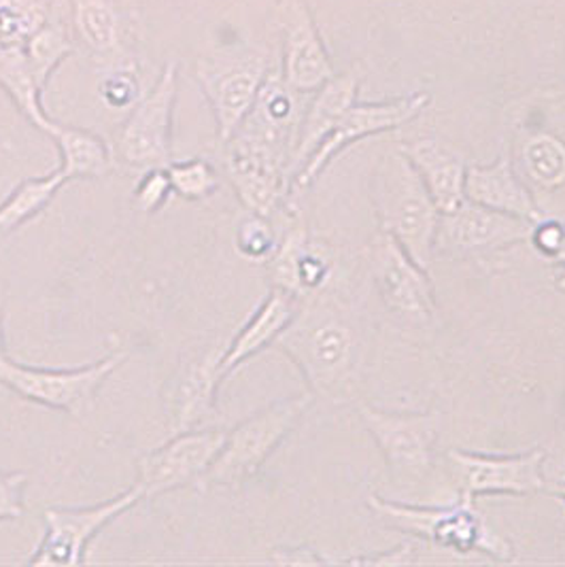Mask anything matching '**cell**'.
Returning <instances> with one entry per match:
<instances>
[{"instance_id": "9a60e30c", "label": "cell", "mask_w": 565, "mask_h": 567, "mask_svg": "<svg viewBox=\"0 0 565 567\" xmlns=\"http://www.w3.org/2000/svg\"><path fill=\"white\" fill-rule=\"evenodd\" d=\"M224 342H206L185 353L168 383L166 413L171 436L206 427L217 414V393L224 383Z\"/></svg>"}, {"instance_id": "8d00e7d4", "label": "cell", "mask_w": 565, "mask_h": 567, "mask_svg": "<svg viewBox=\"0 0 565 567\" xmlns=\"http://www.w3.org/2000/svg\"><path fill=\"white\" fill-rule=\"evenodd\" d=\"M548 493H553V495H559L562 499H565V485H557V487H551Z\"/></svg>"}, {"instance_id": "d6a6232c", "label": "cell", "mask_w": 565, "mask_h": 567, "mask_svg": "<svg viewBox=\"0 0 565 567\" xmlns=\"http://www.w3.org/2000/svg\"><path fill=\"white\" fill-rule=\"evenodd\" d=\"M564 240V221L548 219V217H542L540 221H536V224H534V228H532V236H530V243L538 249L540 254H542L544 258L551 259L553 264L557 261L559 254H562Z\"/></svg>"}, {"instance_id": "d6986e66", "label": "cell", "mask_w": 565, "mask_h": 567, "mask_svg": "<svg viewBox=\"0 0 565 567\" xmlns=\"http://www.w3.org/2000/svg\"><path fill=\"white\" fill-rule=\"evenodd\" d=\"M465 198L530 221L544 217L532 189L516 175L508 157H500L489 166H470L465 171Z\"/></svg>"}, {"instance_id": "3957f363", "label": "cell", "mask_w": 565, "mask_h": 567, "mask_svg": "<svg viewBox=\"0 0 565 567\" xmlns=\"http://www.w3.org/2000/svg\"><path fill=\"white\" fill-rule=\"evenodd\" d=\"M312 393L287 398L247 416L226 434L224 449L198 483L201 491L240 489L275 455L312 406Z\"/></svg>"}, {"instance_id": "cb8c5ba5", "label": "cell", "mask_w": 565, "mask_h": 567, "mask_svg": "<svg viewBox=\"0 0 565 567\" xmlns=\"http://www.w3.org/2000/svg\"><path fill=\"white\" fill-rule=\"evenodd\" d=\"M69 181L55 168L50 175L22 181L0 205V238L20 230L24 224L39 217L45 208L50 207L55 194Z\"/></svg>"}, {"instance_id": "e575fe53", "label": "cell", "mask_w": 565, "mask_h": 567, "mask_svg": "<svg viewBox=\"0 0 565 567\" xmlns=\"http://www.w3.org/2000/svg\"><path fill=\"white\" fill-rule=\"evenodd\" d=\"M414 561V548L409 542L387 550L383 555H370V557H358V559H347V564H358V566H407Z\"/></svg>"}, {"instance_id": "52a82bcc", "label": "cell", "mask_w": 565, "mask_h": 567, "mask_svg": "<svg viewBox=\"0 0 565 567\" xmlns=\"http://www.w3.org/2000/svg\"><path fill=\"white\" fill-rule=\"evenodd\" d=\"M268 73V55L254 50L208 53L196 60V81L210 106L219 143L245 122Z\"/></svg>"}, {"instance_id": "7a4b0ae2", "label": "cell", "mask_w": 565, "mask_h": 567, "mask_svg": "<svg viewBox=\"0 0 565 567\" xmlns=\"http://www.w3.org/2000/svg\"><path fill=\"white\" fill-rule=\"evenodd\" d=\"M370 196L381 233L393 236L419 266L430 268L440 210L407 155L398 152L381 162Z\"/></svg>"}, {"instance_id": "277c9868", "label": "cell", "mask_w": 565, "mask_h": 567, "mask_svg": "<svg viewBox=\"0 0 565 567\" xmlns=\"http://www.w3.org/2000/svg\"><path fill=\"white\" fill-rule=\"evenodd\" d=\"M368 508L389 527L455 553H485L497 561H513L514 546L489 527L476 504L458 502L444 508L411 506L379 495L368 497Z\"/></svg>"}, {"instance_id": "ffe728a7", "label": "cell", "mask_w": 565, "mask_h": 567, "mask_svg": "<svg viewBox=\"0 0 565 567\" xmlns=\"http://www.w3.org/2000/svg\"><path fill=\"white\" fill-rule=\"evenodd\" d=\"M400 152L414 166L428 187L440 215L451 213L465 200V164L434 138H417L404 143Z\"/></svg>"}, {"instance_id": "d590c367", "label": "cell", "mask_w": 565, "mask_h": 567, "mask_svg": "<svg viewBox=\"0 0 565 567\" xmlns=\"http://www.w3.org/2000/svg\"><path fill=\"white\" fill-rule=\"evenodd\" d=\"M4 296H2V291H0V358L7 353L4 351Z\"/></svg>"}, {"instance_id": "2e32d148", "label": "cell", "mask_w": 565, "mask_h": 567, "mask_svg": "<svg viewBox=\"0 0 565 567\" xmlns=\"http://www.w3.org/2000/svg\"><path fill=\"white\" fill-rule=\"evenodd\" d=\"M277 22L282 32L281 78L300 94L317 92L336 71L309 0H277Z\"/></svg>"}, {"instance_id": "603a6c76", "label": "cell", "mask_w": 565, "mask_h": 567, "mask_svg": "<svg viewBox=\"0 0 565 567\" xmlns=\"http://www.w3.org/2000/svg\"><path fill=\"white\" fill-rule=\"evenodd\" d=\"M0 87L24 115L28 124L41 130L43 134L50 130L53 120L43 106V90L30 73L27 50L0 52Z\"/></svg>"}, {"instance_id": "ba28073f", "label": "cell", "mask_w": 565, "mask_h": 567, "mask_svg": "<svg viewBox=\"0 0 565 567\" xmlns=\"http://www.w3.org/2000/svg\"><path fill=\"white\" fill-rule=\"evenodd\" d=\"M361 423L381 449L391 478L400 485H419L434 465L440 414L387 413L374 406H360Z\"/></svg>"}, {"instance_id": "7402d4cb", "label": "cell", "mask_w": 565, "mask_h": 567, "mask_svg": "<svg viewBox=\"0 0 565 567\" xmlns=\"http://www.w3.org/2000/svg\"><path fill=\"white\" fill-rule=\"evenodd\" d=\"M71 20L81 43L104 62L126 60L122 52V20L113 0H69Z\"/></svg>"}, {"instance_id": "8fae6325", "label": "cell", "mask_w": 565, "mask_h": 567, "mask_svg": "<svg viewBox=\"0 0 565 567\" xmlns=\"http://www.w3.org/2000/svg\"><path fill=\"white\" fill-rule=\"evenodd\" d=\"M430 103H432L430 94L414 92L409 96H400L383 103L351 104L349 111L336 124V128L328 134V138L319 145V150L310 155L309 162L291 179L294 198H300L342 150L351 147L353 143L363 141L368 136L407 126L409 122L417 120Z\"/></svg>"}, {"instance_id": "9c48e42d", "label": "cell", "mask_w": 565, "mask_h": 567, "mask_svg": "<svg viewBox=\"0 0 565 567\" xmlns=\"http://www.w3.org/2000/svg\"><path fill=\"white\" fill-rule=\"evenodd\" d=\"M228 430L206 425L198 430L173 434L168 442L145 453L138 460L136 487L143 493V502L157 499L160 495L198 487L208 467L224 449Z\"/></svg>"}, {"instance_id": "5b68a950", "label": "cell", "mask_w": 565, "mask_h": 567, "mask_svg": "<svg viewBox=\"0 0 565 567\" xmlns=\"http://www.w3.org/2000/svg\"><path fill=\"white\" fill-rule=\"evenodd\" d=\"M129 358V349H115L85 368L52 370L20 363L4 353L0 358V385L32 404L71 416H85L94 409L96 391Z\"/></svg>"}, {"instance_id": "4316f807", "label": "cell", "mask_w": 565, "mask_h": 567, "mask_svg": "<svg viewBox=\"0 0 565 567\" xmlns=\"http://www.w3.org/2000/svg\"><path fill=\"white\" fill-rule=\"evenodd\" d=\"M52 0H0V52L27 50L28 39L50 22Z\"/></svg>"}, {"instance_id": "8992f818", "label": "cell", "mask_w": 565, "mask_h": 567, "mask_svg": "<svg viewBox=\"0 0 565 567\" xmlns=\"http://www.w3.org/2000/svg\"><path fill=\"white\" fill-rule=\"evenodd\" d=\"M179 92V64H164L154 85L132 106L115 138V159L134 171L166 168L173 162V120Z\"/></svg>"}, {"instance_id": "4dcf8cb0", "label": "cell", "mask_w": 565, "mask_h": 567, "mask_svg": "<svg viewBox=\"0 0 565 567\" xmlns=\"http://www.w3.org/2000/svg\"><path fill=\"white\" fill-rule=\"evenodd\" d=\"M175 196L171 177L166 168H150L143 171V177L134 187V207L145 215H154L157 210L168 205V200Z\"/></svg>"}, {"instance_id": "484cf974", "label": "cell", "mask_w": 565, "mask_h": 567, "mask_svg": "<svg viewBox=\"0 0 565 567\" xmlns=\"http://www.w3.org/2000/svg\"><path fill=\"white\" fill-rule=\"evenodd\" d=\"M75 53V43L60 22H48L39 28L27 43V60L37 85L48 90L58 66Z\"/></svg>"}, {"instance_id": "ac0fdd59", "label": "cell", "mask_w": 565, "mask_h": 567, "mask_svg": "<svg viewBox=\"0 0 565 567\" xmlns=\"http://www.w3.org/2000/svg\"><path fill=\"white\" fill-rule=\"evenodd\" d=\"M300 309V298L270 287V293L266 300L257 307L256 312L249 317V321L240 328V332L232 338L226 347L224 360H222V374L224 381L236 372L245 361L259 355L261 351L275 347L285 328L291 323L296 312Z\"/></svg>"}, {"instance_id": "30bf717a", "label": "cell", "mask_w": 565, "mask_h": 567, "mask_svg": "<svg viewBox=\"0 0 565 567\" xmlns=\"http://www.w3.org/2000/svg\"><path fill=\"white\" fill-rule=\"evenodd\" d=\"M138 502H143V493L134 485L90 508L43 511L45 536L34 555H30L28 566L75 567L85 564L90 542L115 518L132 511Z\"/></svg>"}, {"instance_id": "7c38bea8", "label": "cell", "mask_w": 565, "mask_h": 567, "mask_svg": "<svg viewBox=\"0 0 565 567\" xmlns=\"http://www.w3.org/2000/svg\"><path fill=\"white\" fill-rule=\"evenodd\" d=\"M368 261L389 312L412 326L432 321L436 315V293L428 268L419 266L393 236L379 230L368 247Z\"/></svg>"}, {"instance_id": "83f0119b", "label": "cell", "mask_w": 565, "mask_h": 567, "mask_svg": "<svg viewBox=\"0 0 565 567\" xmlns=\"http://www.w3.org/2000/svg\"><path fill=\"white\" fill-rule=\"evenodd\" d=\"M175 196L187 203H203L217 194L222 177L213 162L205 157H189L183 162H171L166 166Z\"/></svg>"}, {"instance_id": "e0dca14e", "label": "cell", "mask_w": 565, "mask_h": 567, "mask_svg": "<svg viewBox=\"0 0 565 567\" xmlns=\"http://www.w3.org/2000/svg\"><path fill=\"white\" fill-rule=\"evenodd\" d=\"M358 90H360L358 71H347L342 75H335L317 92H312V99L305 109V115L298 128L296 150L291 155V168H289L291 179L309 162L310 155L319 150V145L328 138V134L336 128V124L349 111V106L356 104Z\"/></svg>"}, {"instance_id": "d4e9b609", "label": "cell", "mask_w": 565, "mask_h": 567, "mask_svg": "<svg viewBox=\"0 0 565 567\" xmlns=\"http://www.w3.org/2000/svg\"><path fill=\"white\" fill-rule=\"evenodd\" d=\"M525 179L540 189H557L565 183V143L548 132L532 134L518 152Z\"/></svg>"}, {"instance_id": "74e56055", "label": "cell", "mask_w": 565, "mask_h": 567, "mask_svg": "<svg viewBox=\"0 0 565 567\" xmlns=\"http://www.w3.org/2000/svg\"><path fill=\"white\" fill-rule=\"evenodd\" d=\"M557 287H559L562 291H565V270L559 275V279H557Z\"/></svg>"}, {"instance_id": "5bb4252c", "label": "cell", "mask_w": 565, "mask_h": 567, "mask_svg": "<svg viewBox=\"0 0 565 567\" xmlns=\"http://www.w3.org/2000/svg\"><path fill=\"white\" fill-rule=\"evenodd\" d=\"M446 457L455 474L460 499L465 504H476L485 495L527 497L551 489L542 474L546 462L542 449L521 455H483L451 449Z\"/></svg>"}, {"instance_id": "836d02e7", "label": "cell", "mask_w": 565, "mask_h": 567, "mask_svg": "<svg viewBox=\"0 0 565 567\" xmlns=\"http://www.w3.org/2000/svg\"><path fill=\"white\" fill-rule=\"evenodd\" d=\"M270 559L281 566H323L330 564L317 550L309 546H287V548H273Z\"/></svg>"}, {"instance_id": "6da1fadb", "label": "cell", "mask_w": 565, "mask_h": 567, "mask_svg": "<svg viewBox=\"0 0 565 567\" xmlns=\"http://www.w3.org/2000/svg\"><path fill=\"white\" fill-rule=\"evenodd\" d=\"M360 319L330 287L300 298V309L275 342L300 370L315 400L356 398L363 360Z\"/></svg>"}, {"instance_id": "4fadbf2b", "label": "cell", "mask_w": 565, "mask_h": 567, "mask_svg": "<svg viewBox=\"0 0 565 567\" xmlns=\"http://www.w3.org/2000/svg\"><path fill=\"white\" fill-rule=\"evenodd\" d=\"M534 224L465 198L455 210L440 215L434 254L453 259L489 258L527 243Z\"/></svg>"}, {"instance_id": "f546056e", "label": "cell", "mask_w": 565, "mask_h": 567, "mask_svg": "<svg viewBox=\"0 0 565 567\" xmlns=\"http://www.w3.org/2000/svg\"><path fill=\"white\" fill-rule=\"evenodd\" d=\"M277 243L279 234L273 226V219L261 215L249 213V217L236 230V249L243 258L251 261H268L277 249Z\"/></svg>"}, {"instance_id": "44dd1931", "label": "cell", "mask_w": 565, "mask_h": 567, "mask_svg": "<svg viewBox=\"0 0 565 567\" xmlns=\"http://www.w3.org/2000/svg\"><path fill=\"white\" fill-rule=\"evenodd\" d=\"M58 152H60V171L66 181L101 179L115 168V152L101 134L92 130L64 126L53 120L45 132Z\"/></svg>"}, {"instance_id": "f1b7e54d", "label": "cell", "mask_w": 565, "mask_h": 567, "mask_svg": "<svg viewBox=\"0 0 565 567\" xmlns=\"http://www.w3.org/2000/svg\"><path fill=\"white\" fill-rule=\"evenodd\" d=\"M141 96V79L134 60L126 58L106 66L101 79V99L109 109H132Z\"/></svg>"}, {"instance_id": "1f68e13d", "label": "cell", "mask_w": 565, "mask_h": 567, "mask_svg": "<svg viewBox=\"0 0 565 567\" xmlns=\"http://www.w3.org/2000/svg\"><path fill=\"white\" fill-rule=\"evenodd\" d=\"M27 485V472H0V523L24 516Z\"/></svg>"}]
</instances>
